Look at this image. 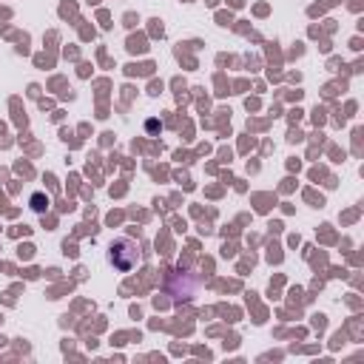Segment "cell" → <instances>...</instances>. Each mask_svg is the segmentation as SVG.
<instances>
[{"label":"cell","mask_w":364,"mask_h":364,"mask_svg":"<svg viewBox=\"0 0 364 364\" xmlns=\"http://www.w3.org/2000/svg\"><path fill=\"white\" fill-rule=\"evenodd\" d=\"M31 210H37V213H43L46 208H48V199H46V193H31Z\"/></svg>","instance_id":"obj_2"},{"label":"cell","mask_w":364,"mask_h":364,"mask_svg":"<svg viewBox=\"0 0 364 364\" xmlns=\"http://www.w3.org/2000/svg\"><path fill=\"white\" fill-rule=\"evenodd\" d=\"M108 259L117 270H134L139 264V247H136V242H131L125 236L114 239L111 247H108Z\"/></svg>","instance_id":"obj_1"}]
</instances>
